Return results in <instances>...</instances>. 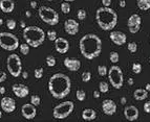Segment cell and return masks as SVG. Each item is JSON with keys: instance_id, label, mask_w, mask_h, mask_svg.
Listing matches in <instances>:
<instances>
[{"instance_id": "obj_48", "label": "cell", "mask_w": 150, "mask_h": 122, "mask_svg": "<svg viewBox=\"0 0 150 122\" xmlns=\"http://www.w3.org/2000/svg\"><path fill=\"white\" fill-rule=\"evenodd\" d=\"M128 85H130V86L133 85V79H132V78H129L128 79Z\"/></svg>"}, {"instance_id": "obj_5", "label": "cell", "mask_w": 150, "mask_h": 122, "mask_svg": "<svg viewBox=\"0 0 150 122\" xmlns=\"http://www.w3.org/2000/svg\"><path fill=\"white\" fill-rule=\"evenodd\" d=\"M19 39L12 32H0V47L8 51H14L19 48Z\"/></svg>"}, {"instance_id": "obj_12", "label": "cell", "mask_w": 150, "mask_h": 122, "mask_svg": "<svg viewBox=\"0 0 150 122\" xmlns=\"http://www.w3.org/2000/svg\"><path fill=\"white\" fill-rule=\"evenodd\" d=\"M21 114L25 119L32 120L36 117L37 115V110L36 107L32 103H25L21 107Z\"/></svg>"}, {"instance_id": "obj_39", "label": "cell", "mask_w": 150, "mask_h": 122, "mask_svg": "<svg viewBox=\"0 0 150 122\" xmlns=\"http://www.w3.org/2000/svg\"><path fill=\"white\" fill-rule=\"evenodd\" d=\"M6 77H8V76H6V73L4 72V71L0 70V83H3V81H6Z\"/></svg>"}, {"instance_id": "obj_36", "label": "cell", "mask_w": 150, "mask_h": 122, "mask_svg": "<svg viewBox=\"0 0 150 122\" xmlns=\"http://www.w3.org/2000/svg\"><path fill=\"white\" fill-rule=\"evenodd\" d=\"M127 48H128V50L131 53H134V52H137V45L135 42H129L128 44H127Z\"/></svg>"}, {"instance_id": "obj_31", "label": "cell", "mask_w": 150, "mask_h": 122, "mask_svg": "<svg viewBox=\"0 0 150 122\" xmlns=\"http://www.w3.org/2000/svg\"><path fill=\"white\" fill-rule=\"evenodd\" d=\"M43 72H44V69H43L42 67L36 68V69L34 70V76L37 78V79H40V78H42Z\"/></svg>"}, {"instance_id": "obj_49", "label": "cell", "mask_w": 150, "mask_h": 122, "mask_svg": "<svg viewBox=\"0 0 150 122\" xmlns=\"http://www.w3.org/2000/svg\"><path fill=\"white\" fill-rule=\"evenodd\" d=\"M145 90L148 92L150 91V83H147V85H146V89H145Z\"/></svg>"}, {"instance_id": "obj_11", "label": "cell", "mask_w": 150, "mask_h": 122, "mask_svg": "<svg viewBox=\"0 0 150 122\" xmlns=\"http://www.w3.org/2000/svg\"><path fill=\"white\" fill-rule=\"evenodd\" d=\"M0 107L4 113H13L15 110H16V101L15 99L11 98V97H2L1 100H0Z\"/></svg>"}, {"instance_id": "obj_38", "label": "cell", "mask_w": 150, "mask_h": 122, "mask_svg": "<svg viewBox=\"0 0 150 122\" xmlns=\"http://www.w3.org/2000/svg\"><path fill=\"white\" fill-rule=\"evenodd\" d=\"M45 34H46V37H47V39L50 41H55L57 39V32H56V30H53V29L48 30Z\"/></svg>"}, {"instance_id": "obj_24", "label": "cell", "mask_w": 150, "mask_h": 122, "mask_svg": "<svg viewBox=\"0 0 150 122\" xmlns=\"http://www.w3.org/2000/svg\"><path fill=\"white\" fill-rule=\"evenodd\" d=\"M29 45L27 43H22V44L19 45V49H20V52H21V54L23 55H27L29 53Z\"/></svg>"}, {"instance_id": "obj_32", "label": "cell", "mask_w": 150, "mask_h": 122, "mask_svg": "<svg viewBox=\"0 0 150 122\" xmlns=\"http://www.w3.org/2000/svg\"><path fill=\"white\" fill-rule=\"evenodd\" d=\"M16 25H17V22L14 19H8L6 20V27L10 30H14V29L16 28Z\"/></svg>"}, {"instance_id": "obj_23", "label": "cell", "mask_w": 150, "mask_h": 122, "mask_svg": "<svg viewBox=\"0 0 150 122\" xmlns=\"http://www.w3.org/2000/svg\"><path fill=\"white\" fill-rule=\"evenodd\" d=\"M137 4L141 10H150V0H137Z\"/></svg>"}, {"instance_id": "obj_29", "label": "cell", "mask_w": 150, "mask_h": 122, "mask_svg": "<svg viewBox=\"0 0 150 122\" xmlns=\"http://www.w3.org/2000/svg\"><path fill=\"white\" fill-rule=\"evenodd\" d=\"M108 90H109V86H108V83L106 81H101L99 83V91L101 93H107Z\"/></svg>"}, {"instance_id": "obj_18", "label": "cell", "mask_w": 150, "mask_h": 122, "mask_svg": "<svg viewBox=\"0 0 150 122\" xmlns=\"http://www.w3.org/2000/svg\"><path fill=\"white\" fill-rule=\"evenodd\" d=\"M124 116L129 121H134L139 118V110L134 105H129L124 109Z\"/></svg>"}, {"instance_id": "obj_28", "label": "cell", "mask_w": 150, "mask_h": 122, "mask_svg": "<svg viewBox=\"0 0 150 122\" xmlns=\"http://www.w3.org/2000/svg\"><path fill=\"white\" fill-rule=\"evenodd\" d=\"M76 97L79 101H84L85 98H86V93H85L84 90H81V89H80V90H77Z\"/></svg>"}, {"instance_id": "obj_41", "label": "cell", "mask_w": 150, "mask_h": 122, "mask_svg": "<svg viewBox=\"0 0 150 122\" xmlns=\"http://www.w3.org/2000/svg\"><path fill=\"white\" fill-rule=\"evenodd\" d=\"M102 4L105 8H109L111 4V0H102Z\"/></svg>"}, {"instance_id": "obj_53", "label": "cell", "mask_w": 150, "mask_h": 122, "mask_svg": "<svg viewBox=\"0 0 150 122\" xmlns=\"http://www.w3.org/2000/svg\"><path fill=\"white\" fill-rule=\"evenodd\" d=\"M21 26H22V27H23V28H24V27H25V25H24V22H21Z\"/></svg>"}, {"instance_id": "obj_22", "label": "cell", "mask_w": 150, "mask_h": 122, "mask_svg": "<svg viewBox=\"0 0 150 122\" xmlns=\"http://www.w3.org/2000/svg\"><path fill=\"white\" fill-rule=\"evenodd\" d=\"M133 97L135 100L137 101H141V100H145V99L148 97V91H146L145 89L139 88L137 89L133 93Z\"/></svg>"}, {"instance_id": "obj_34", "label": "cell", "mask_w": 150, "mask_h": 122, "mask_svg": "<svg viewBox=\"0 0 150 122\" xmlns=\"http://www.w3.org/2000/svg\"><path fill=\"white\" fill-rule=\"evenodd\" d=\"M81 78H82V81H84V83H88V81L91 79V73H90L89 71H85V72L82 73Z\"/></svg>"}, {"instance_id": "obj_21", "label": "cell", "mask_w": 150, "mask_h": 122, "mask_svg": "<svg viewBox=\"0 0 150 122\" xmlns=\"http://www.w3.org/2000/svg\"><path fill=\"white\" fill-rule=\"evenodd\" d=\"M82 118L86 121H91L97 118V112L92 109H85L82 112Z\"/></svg>"}, {"instance_id": "obj_37", "label": "cell", "mask_w": 150, "mask_h": 122, "mask_svg": "<svg viewBox=\"0 0 150 122\" xmlns=\"http://www.w3.org/2000/svg\"><path fill=\"white\" fill-rule=\"evenodd\" d=\"M132 71L135 74H140V73L142 72V65L140 63H133L132 64Z\"/></svg>"}, {"instance_id": "obj_14", "label": "cell", "mask_w": 150, "mask_h": 122, "mask_svg": "<svg viewBox=\"0 0 150 122\" xmlns=\"http://www.w3.org/2000/svg\"><path fill=\"white\" fill-rule=\"evenodd\" d=\"M12 90H13L14 95L18 98H25L29 93V87L23 85V83H15L12 87Z\"/></svg>"}, {"instance_id": "obj_26", "label": "cell", "mask_w": 150, "mask_h": 122, "mask_svg": "<svg viewBox=\"0 0 150 122\" xmlns=\"http://www.w3.org/2000/svg\"><path fill=\"white\" fill-rule=\"evenodd\" d=\"M45 62H46V65L48 67H55L57 61H56V57L54 55H47L46 59H45Z\"/></svg>"}, {"instance_id": "obj_3", "label": "cell", "mask_w": 150, "mask_h": 122, "mask_svg": "<svg viewBox=\"0 0 150 122\" xmlns=\"http://www.w3.org/2000/svg\"><path fill=\"white\" fill-rule=\"evenodd\" d=\"M96 20L101 29L105 31L112 30L118 23V14L111 8H100L96 13Z\"/></svg>"}, {"instance_id": "obj_51", "label": "cell", "mask_w": 150, "mask_h": 122, "mask_svg": "<svg viewBox=\"0 0 150 122\" xmlns=\"http://www.w3.org/2000/svg\"><path fill=\"white\" fill-rule=\"evenodd\" d=\"M2 24H3V19L0 18V25H2Z\"/></svg>"}, {"instance_id": "obj_42", "label": "cell", "mask_w": 150, "mask_h": 122, "mask_svg": "<svg viewBox=\"0 0 150 122\" xmlns=\"http://www.w3.org/2000/svg\"><path fill=\"white\" fill-rule=\"evenodd\" d=\"M100 94L101 92L99 91V90H96V91L93 92V97H95V98H99V97H100Z\"/></svg>"}, {"instance_id": "obj_27", "label": "cell", "mask_w": 150, "mask_h": 122, "mask_svg": "<svg viewBox=\"0 0 150 122\" xmlns=\"http://www.w3.org/2000/svg\"><path fill=\"white\" fill-rule=\"evenodd\" d=\"M61 10L65 15L70 13V5H69V3L67 1H64V2L61 3Z\"/></svg>"}, {"instance_id": "obj_1", "label": "cell", "mask_w": 150, "mask_h": 122, "mask_svg": "<svg viewBox=\"0 0 150 122\" xmlns=\"http://www.w3.org/2000/svg\"><path fill=\"white\" fill-rule=\"evenodd\" d=\"M71 89L70 78L63 73H55L48 81V91L54 98H65Z\"/></svg>"}, {"instance_id": "obj_47", "label": "cell", "mask_w": 150, "mask_h": 122, "mask_svg": "<svg viewBox=\"0 0 150 122\" xmlns=\"http://www.w3.org/2000/svg\"><path fill=\"white\" fill-rule=\"evenodd\" d=\"M126 101H127L126 97H122V98H121V103L122 104H125V103H126Z\"/></svg>"}, {"instance_id": "obj_55", "label": "cell", "mask_w": 150, "mask_h": 122, "mask_svg": "<svg viewBox=\"0 0 150 122\" xmlns=\"http://www.w3.org/2000/svg\"><path fill=\"white\" fill-rule=\"evenodd\" d=\"M47 1H54V0H47Z\"/></svg>"}, {"instance_id": "obj_10", "label": "cell", "mask_w": 150, "mask_h": 122, "mask_svg": "<svg viewBox=\"0 0 150 122\" xmlns=\"http://www.w3.org/2000/svg\"><path fill=\"white\" fill-rule=\"evenodd\" d=\"M141 23H142V18L137 14H133L129 17L127 21V26L131 34H137L141 28Z\"/></svg>"}, {"instance_id": "obj_54", "label": "cell", "mask_w": 150, "mask_h": 122, "mask_svg": "<svg viewBox=\"0 0 150 122\" xmlns=\"http://www.w3.org/2000/svg\"><path fill=\"white\" fill-rule=\"evenodd\" d=\"M1 117H2V112L0 111V119H1Z\"/></svg>"}, {"instance_id": "obj_17", "label": "cell", "mask_w": 150, "mask_h": 122, "mask_svg": "<svg viewBox=\"0 0 150 122\" xmlns=\"http://www.w3.org/2000/svg\"><path fill=\"white\" fill-rule=\"evenodd\" d=\"M102 110L104 114L108 116H112L117 112V104L111 99H105L102 102Z\"/></svg>"}, {"instance_id": "obj_45", "label": "cell", "mask_w": 150, "mask_h": 122, "mask_svg": "<svg viewBox=\"0 0 150 122\" xmlns=\"http://www.w3.org/2000/svg\"><path fill=\"white\" fill-rule=\"evenodd\" d=\"M120 6H121V8H125V6H126V1H125V0H121V1H120Z\"/></svg>"}, {"instance_id": "obj_15", "label": "cell", "mask_w": 150, "mask_h": 122, "mask_svg": "<svg viewBox=\"0 0 150 122\" xmlns=\"http://www.w3.org/2000/svg\"><path fill=\"white\" fill-rule=\"evenodd\" d=\"M54 42H55L56 51L61 54H64L69 50V42L65 38H57Z\"/></svg>"}, {"instance_id": "obj_25", "label": "cell", "mask_w": 150, "mask_h": 122, "mask_svg": "<svg viewBox=\"0 0 150 122\" xmlns=\"http://www.w3.org/2000/svg\"><path fill=\"white\" fill-rule=\"evenodd\" d=\"M109 60H110V62L112 63V64H117V63L120 61V55H119L118 52L111 51L110 53H109Z\"/></svg>"}, {"instance_id": "obj_19", "label": "cell", "mask_w": 150, "mask_h": 122, "mask_svg": "<svg viewBox=\"0 0 150 122\" xmlns=\"http://www.w3.org/2000/svg\"><path fill=\"white\" fill-rule=\"evenodd\" d=\"M64 66L67 68L69 71H78L81 68V62L77 59H71V57H66L64 60Z\"/></svg>"}, {"instance_id": "obj_33", "label": "cell", "mask_w": 150, "mask_h": 122, "mask_svg": "<svg viewBox=\"0 0 150 122\" xmlns=\"http://www.w3.org/2000/svg\"><path fill=\"white\" fill-rule=\"evenodd\" d=\"M107 72H108V69L106 66L104 65H100L98 67V73H99V75L100 76H105L107 75Z\"/></svg>"}, {"instance_id": "obj_2", "label": "cell", "mask_w": 150, "mask_h": 122, "mask_svg": "<svg viewBox=\"0 0 150 122\" xmlns=\"http://www.w3.org/2000/svg\"><path fill=\"white\" fill-rule=\"evenodd\" d=\"M79 48L81 54L87 60H93L102 51V40L95 34H87L80 39Z\"/></svg>"}, {"instance_id": "obj_56", "label": "cell", "mask_w": 150, "mask_h": 122, "mask_svg": "<svg viewBox=\"0 0 150 122\" xmlns=\"http://www.w3.org/2000/svg\"><path fill=\"white\" fill-rule=\"evenodd\" d=\"M149 63H150V57H149Z\"/></svg>"}, {"instance_id": "obj_6", "label": "cell", "mask_w": 150, "mask_h": 122, "mask_svg": "<svg viewBox=\"0 0 150 122\" xmlns=\"http://www.w3.org/2000/svg\"><path fill=\"white\" fill-rule=\"evenodd\" d=\"M39 18L48 25H56L59 23V15L54 8L50 6H40L38 10Z\"/></svg>"}, {"instance_id": "obj_40", "label": "cell", "mask_w": 150, "mask_h": 122, "mask_svg": "<svg viewBox=\"0 0 150 122\" xmlns=\"http://www.w3.org/2000/svg\"><path fill=\"white\" fill-rule=\"evenodd\" d=\"M144 111L146 113H148V114L150 113V100H149V101H147V102H145V104H144Z\"/></svg>"}, {"instance_id": "obj_43", "label": "cell", "mask_w": 150, "mask_h": 122, "mask_svg": "<svg viewBox=\"0 0 150 122\" xmlns=\"http://www.w3.org/2000/svg\"><path fill=\"white\" fill-rule=\"evenodd\" d=\"M21 75H22V77H23L24 79H25V78L29 77V73H27V71H22V72H21Z\"/></svg>"}, {"instance_id": "obj_9", "label": "cell", "mask_w": 150, "mask_h": 122, "mask_svg": "<svg viewBox=\"0 0 150 122\" xmlns=\"http://www.w3.org/2000/svg\"><path fill=\"white\" fill-rule=\"evenodd\" d=\"M108 74V79L110 81L111 86L114 89H121L124 85V76L122 69L119 66L113 65L112 67H110L109 72H107Z\"/></svg>"}, {"instance_id": "obj_44", "label": "cell", "mask_w": 150, "mask_h": 122, "mask_svg": "<svg viewBox=\"0 0 150 122\" xmlns=\"http://www.w3.org/2000/svg\"><path fill=\"white\" fill-rule=\"evenodd\" d=\"M31 8L35 10V8H37V2H36V1H33V0H32V1H31Z\"/></svg>"}, {"instance_id": "obj_20", "label": "cell", "mask_w": 150, "mask_h": 122, "mask_svg": "<svg viewBox=\"0 0 150 122\" xmlns=\"http://www.w3.org/2000/svg\"><path fill=\"white\" fill-rule=\"evenodd\" d=\"M15 8V2L14 0H0V10L3 13L10 14Z\"/></svg>"}, {"instance_id": "obj_13", "label": "cell", "mask_w": 150, "mask_h": 122, "mask_svg": "<svg viewBox=\"0 0 150 122\" xmlns=\"http://www.w3.org/2000/svg\"><path fill=\"white\" fill-rule=\"evenodd\" d=\"M79 23L76 20H74V19H67L64 22V30H65L66 34H70V36H75V34H78L79 32Z\"/></svg>"}, {"instance_id": "obj_50", "label": "cell", "mask_w": 150, "mask_h": 122, "mask_svg": "<svg viewBox=\"0 0 150 122\" xmlns=\"http://www.w3.org/2000/svg\"><path fill=\"white\" fill-rule=\"evenodd\" d=\"M27 18H29V17H31V12H29V10H27Z\"/></svg>"}, {"instance_id": "obj_4", "label": "cell", "mask_w": 150, "mask_h": 122, "mask_svg": "<svg viewBox=\"0 0 150 122\" xmlns=\"http://www.w3.org/2000/svg\"><path fill=\"white\" fill-rule=\"evenodd\" d=\"M22 36H23V39L25 40V43H27L31 47L37 48L43 44L46 34L42 28H40L38 26L31 25L24 27Z\"/></svg>"}, {"instance_id": "obj_30", "label": "cell", "mask_w": 150, "mask_h": 122, "mask_svg": "<svg viewBox=\"0 0 150 122\" xmlns=\"http://www.w3.org/2000/svg\"><path fill=\"white\" fill-rule=\"evenodd\" d=\"M31 103L34 104L35 107H38V105H40V103H41V98H40L39 95H32L31 96Z\"/></svg>"}, {"instance_id": "obj_7", "label": "cell", "mask_w": 150, "mask_h": 122, "mask_svg": "<svg viewBox=\"0 0 150 122\" xmlns=\"http://www.w3.org/2000/svg\"><path fill=\"white\" fill-rule=\"evenodd\" d=\"M6 67L8 73L13 77H19L22 72V62L20 57L16 53H12L8 55L6 60Z\"/></svg>"}, {"instance_id": "obj_46", "label": "cell", "mask_w": 150, "mask_h": 122, "mask_svg": "<svg viewBox=\"0 0 150 122\" xmlns=\"http://www.w3.org/2000/svg\"><path fill=\"white\" fill-rule=\"evenodd\" d=\"M6 93V88L4 87H0V94H4Z\"/></svg>"}, {"instance_id": "obj_8", "label": "cell", "mask_w": 150, "mask_h": 122, "mask_svg": "<svg viewBox=\"0 0 150 122\" xmlns=\"http://www.w3.org/2000/svg\"><path fill=\"white\" fill-rule=\"evenodd\" d=\"M75 104L70 100L67 101H63L59 103L58 105H56L53 110V116L56 119H65L74 112Z\"/></svg>"}, {"instance_id": "obj_16", "label": "cell", "mask_w": 150, "mask_h": 122, "mask_svg": "<svg viewBox=\"0 0 150 122\" xmlns=\"http://www.w3.org/2000/svg\"><path fill=\"white\" fill-rule=\"evenodd\" d=\"M109 39L111 40L113 44L118 45V46H122L126 43L127 36L122 31H111L109 34Z\"/></svg>"}, {"instance_id": "obj_35", "label": "cell", "mask_w": 150, "mask_h": 122, "mask_svg": "<svg viewBox=\"0 0 150 122\" xmlns=\"http://www.w3.org/2000/svg\"><path fill=\"white\" fill-rule=\"evenodd\" d=\"M86 16H87V13L86 10H84V8H81V10H78V13H77V17H78V19L81 21L85 20L86 19Z\"/></svg>"}, {"instance_id": "obj_52", "label": "cell", "mask_w": 150, "mask_h": 122, "mask_svg": "<svg viewBox=\"0 0 150 122\" xmlns=\"http://www.w3.org/2000/svg\"><path fill=\"white\" fill-rule=\"evenodd\" d=\"M64 1H67V2H73V1H75V0H64Z\"/></svg>"}]
</instances>
